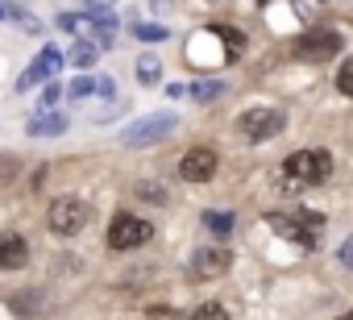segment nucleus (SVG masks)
<instances>
[{"mask_svg":"<svg viewBox=\"0 0 353 320\" xmlns=\"http://www.w3.org/2000/svg\"><path fill=\"white\" fill-rule=\"evenodd\" d=\"M332 175V154L328 150H299V154H291L287 163H283V171H279V188L287 192V196H295V192H307V188H320L324 179Z\"/></svg>","mask_w":353,"mask_h":320,"instance_id":"f257e3e1","label":"nucleus"},{"mask_svg":"<svg viewBox=\"0 0 353 320\" xmlns=\"http://www.w3.org/2000/svg\"><path fill=\"white\" fill-rule=\"evenodd\" d=\"M270 229L287 241H295L299 250H316L320 246V233H324V217L320 212H295V217H283V212H270L266 217Z\"/></svg>","mask_w":353,"mask_h":320,"instance_id":"f03ea898","label":"nucleus"},{"mask_svg":"<svg viewBox=\"0 0 353 320\" xmlns=\"http://www.w3.org/2000/svg\"><path fill=\"white\" fill-rule=\"evenodd\" d=\"M174 125H179V117H174V112H145V117H137V121L121 133V141L141 150V146H154V141L170 137V133H174Z\"/></svg>","mask_w":353,"mask_h":320,"instance_id":"7ed1b4c3","label":"nucleus"},{"mask_svg":"<svg viewBox=\"0 0 353 320\" xmlns=\"http://www.w3.org/2000/svg\"><path fill=\"white\" fill-rule=\"evenodd\" d=\"M46 225H50L54 237H75L88 225V204L75 200V196H59L50 204V212H46Z\"/></svg>","mask_w":353,"mask_h":320,"instance_id":"20e7f679","label":"nucleus"},{"mask_svg":"<svg viewBox=\"0 0 353 320\" xmlns=\"http://www.w3.org/2000/svg\"><path fill=\"white\" fill-rule=\"evenodd\" d=\"M283 112L279 108H250V112H241L237 117V133L245 137V141H270V137H279L283 133Z\"/></svg>","mask_w":353,"mask_h":320,"instance_id":"39448f33","label":"nucleus"},{"mask_svg":"<svg viewBox=\"0 0 353 320\" xmlns=\"http://www.w3.org/2000/svg\"><path fill=\"white\" fill-rule=\"evenodd\" d=\"M150 237H154V225L141 221V217H133V212H117L112 225H108V246L112 250H137Z\"/></svg>","mask_w":353,"mask_h":320,"instance_id":"423d86ee","label":"nucleus"},{"mask_svg":"<svg viewBox=\"0 0 353 320\" xmlns=\"http://www.w3.org/2000/svg\"><path fill=\"white\" fill-rule=\"evenodd\" d=\"M341 46L345 42H341L336 30H307V34L295 38V59H303V63H328Z\"/></svg>","mask_w":353,"mask_h":320,"instance_id":"0eeeda50","label":"nucleus"},{"mask_svg":"<svg viewBox=\"0 0 353 320\" xmlns=\"http://www.w3.org/2000/svg\"><path fill=\"white\" fill-rule=\"evenodd\" d=\"M179 175L188 183H208L216 175V150L212 146H192L183 158H179Z\"/></svg>","mask_w":353,"mask_h":320,"instance_id":"6e6552de","label":"nucleus"},{"mask_svg":"<svg viewBox=\"0 0 353 320\" xmlns=\"http://www.w3.org/2000/svg\"><path fill=\"white\" fill-rule=\"evenodd\" d=\"M229 266H233V254H229L225 246H204V250L192 254V274H196V279H216V274H225Z\"/></svg>","mask_w":353,"mask_h":320,"instance_id":"1a4fd4ad","label":"nucleus"},{"mask_svg":"<svg viewBox=\"0 0 353 320\" xmlns=\"http://www.w3.org/2000/svg\"><path fill=\"white\" fill-rule=\"evenodd\" d=\"M59 67H63V50H59V46H42V54L34 59V67L21 75L17 92H30L34 83H42V79H50V75H59Z\"/></svg>","mask_w":353,"mask_h":320,"instance_id":"9d476101","label":"nucleus"},{"mask_svg":"<svg viewBox=\"0 0 353 320\" xmlns=\"http://www.w3.org/2000/svg\"><path fill=\"white\" fill-rule=\"evenodd\" d=\"M30 262V246L17 233H0V270H21Z\"/></svg>","mask_w":353,"mask_h":320,"instance_id":"9b49d317","label":"nucleus"},{"mask_svg":"<svg viewBox=\"0 0 353 320\" xmlns=\"http://www.w3.org/2000/svg\"><path fill=\"white\" fill-rule=\"evenodd\" d=\"M26 133L30 137H59V133H67V117L63 112H34L26 121Z\"/></svg>","mask_w":353,"mask_h":320,"instance_id":"f8f14e48","label":"nucleus"},{"mask_svg":"<svg viewBox=\"0 0 353 320\" xmlns=\"http://www.w3.org/2000/svg\"><path fill=\"white\" fill-rule=\"evenodd\" d=\"M133 71H137V83H158V79H162V63H158L154 54H141Z\"/></svg>","mask_w":353,"mask_h":320,"instance_id":"ddd939ff","label":"nucleus"},{"mask_svg":"<svg viewBox=\"0 0 353 320\" xmlns=\"http://www.w3.org/2000/svg\"><path fill=\"white\" fill-rule=\"evenodd\" d=\"M204 225H208L216 237H229V233H233V217L221 212V208H208V212H204Z\"/></svg>","mask_w":353,"mask_h":320,"instance_id":"4468645a","label":"nucleus"},{"mask_svg":"<svg viewBox=\"0 0 353 320\" xmlns=\"http://www.w3.org/2000/svg\"><path fill=\"white\" fill-rule=\"evenodd\" d=\"M188 92H192V96H196V100L204 104V100H216V96L225 92V83H221V79H200V83H192Z\"/></svg>","mask_w":353,"mask_h":320,"instance_id":"2eb2a0df","label":"nucleus"},{"mask_svg":"<svg viewBox=\"0 0 353 320\" xmlns=\"http://www.w3.org/2000/svg\"><path fill=\"white\" fill-rule=\"evenodd\" d=\"M96 59H100V50H96L92 42H75V46H71V63H75V67H92Z\"/></svg>","mask_w":353,"mask_h":320,"instance_id":"dca6fc26","label":"nucleus"},{"mask_svg":"<svg viewBox=\"0 0 353 320\" xmlns=\"http://www.w3.org/2000/svg\"><path fill=\"white\" fill-rule=\"evenodd\" d=\"M92 92H96V79H92V75H79V79L67 83V96H71V100H83V96H92Z\"/></svg>","mask_w":353,"mask_h":320,"instance_id":"f3484780","label":"nucleus"},{"mask_svg":"<svg viewBox=\"0 0 353 320\" xmlns=\"http://www.w3.org/2000/svg\"><path fill=\"white\" fill-rule=\"evenodd\" d=\"M336 92L353 100V59H345V63H341V71H336Z\"/></svg>","mask_w":353,"mask_h":320,"instance_id":"a211bd4d","label":"nucleus"},{"mask_svg":"<svg viewBox=\"0 0 353 320\" xmlns=\"http://www.w3.org/2000/svg\"><path fill=\"white\" fill-rule=\"evenodd\" d=\"M133 38H137V42H162L166 30H162V26H145V21H137V26H133Z\"/></svg>","mask_w":353,"mask_h":320,"instance_id":"6ab92c4d","label":"nucleus"},{"mask_svg":"<svg viewBox=\"0 0 353 320\" xmlns=\"http://www.w3.org/2000/svg\"><path fill=\"white\" fill-rule=\"evenodd\" d=\"M188 320H229V312H225L221 303H204V308H196Z\"/></svg>","mask_w":353,"mask_h":320,"instance_id":"aec40b11","label":"nucleus"},{"mask_svg":"<svg viewBox=\"0 0 353 320\" xmlns=\"http://www.w3.org/2000/svg\"><path fill=\"white\" fill-rule=\"evenodd\" d=\"M13 308H21V320H38V299L34 295H13Z\"/></svg>","mask_w":353,"mask_h":320,"instance_id":"412c9836","label":"nucleus"},{"mask_svg":"<svg viewBox=\"0 0 353 320\" xmlns=\"http://www.w3.org/2000/svg\"><path fill=\"white\" fill-rule=\"evenodd\" d=\"M341 262L353 270V237H345V241H341Z\"/></svg>","mask_w":353,"mask_h":320,"instance_id":"4be33fe9","label":"nucleus"},{"mask_svg":"<svg viewBox=\"0 0 353 320\" xmlns=\"http://www.w3.org/2000/svg\"><path fill=\"white\" fill-rule=\"evenodd\" d=\"M112 92H117V88H112V79H108V75H104V79H96V96H112Z\"/></svg>","mask_w":353,"mask_h":320,"instance_id":"5701e85b","label":"nucleus"},{"mask_svg":"<svg viewBox=\"0 0 353 320\" xmlns=\"http://www.w3.org/2000/svg\"><path fill=\"white\" fill-rule=\"evenodd\" d=\"M54 100H59V88H54V83H50V88H46V92H42V104H54Z\"/></svg>","mask_w":353,"mask_h":320,"instance_id":"b1692460","label":"nucleus"},{"mask_svg":"<svg viewBox=\"0 0 353 320\" xmlns=\"http://www.w3.org/2000/svg\"><path fill=\"white\" fill-rule=\"evenodd\" d=\"M88 5H92V9L100 13V9H108V5H117V0H88Z\"/></svg>","mask_w":353,"mask_h":320,"instance_id":"393cba45","label":"nucleus"},{"mask_svg":"<svg viewBox=\"0 0 353 320\" xmlns=\"http://www.w3.org/2000/svg\"><path fill=\"white\" fill-rule=\"evenodd\" d=\"M0 21H5V5H0Z\"/></svg>","mask_w":353,"mask_h":320,"instance_id":"a878e982","label":"nucleus"},{"mask_svg":"<svg viewBox=\"0 0 353 320\" xmlns=\"http://www.w3.org/2000/svg\"><path fill=\"white\" fill-rule=\"evenodd\" d=\"M341 5H349V9H353V0H341Z\"/></svg>","mask_w":353,"mask_h":320,"instance_id":"bb28decb","label":"nucleus"},{"mask_svg":"<svg viewBox=\"0 0 353 320\" xmlns=\"http://www.w3.org/2000/svg\"><path fill=\"white\" fill-rule=\"evenodd\" d=\"M341 320H353V312H349V316H341Z\"/></svg>","mask_w":353,"mask_h":320,"instance_id":"cd10ccee","label":"nucleus"},{"mask_svg":"<svg viewBox=\"0 0 353 320\" xmlns=\"http://www.w3.org/2000/svg\"><path fill=\"white\" fill-rule=\"evenodd\" d=\"M258 5H266V0H258Z\"/></svg>","mask_w":353,"mask_h":320,"instance_id":"c85d7f7f","label":"nucleus"}]
</instances>
